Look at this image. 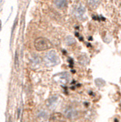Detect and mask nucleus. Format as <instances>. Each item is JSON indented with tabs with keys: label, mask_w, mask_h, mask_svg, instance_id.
Wrapping results in <instances>:
<instances>
[{
	"label": "nucleus",
	"mask_w": 121,
	"mask_h": 122,
	"mask_svg": "<svg viewBox=\"0 0 121 122\" xmlns=\"http://www.w3.org/2000/svg\"><path fill=\"white\" fill-rule=\"evenodd\" d=\"M35 46L38 51H43L50 48L52 45H51V43L47 39H45L44 37H39V38L35 39Z\"/></svg>",
	"instance_id": "1"
},
{
	"label": "nucleus",
	"mask_w": 121,
	"mask_h": 122,
	"mask_svg": "<svg viewBox=\"0 0 121 122\" xmlns=\"http://www.w3.org/2000/svg\"><path fill=\"white\" fill-rule=\"evenodd\" d=\"M45 60L49 65H55L58 62V58L55 54V52H49L45 55Z\"/></svg>",
	"instance_id": "2"
},
{
	"label": "nucleus",
	"mask_w": 121,
	"mask_h": 122,
	"mask_svg": "<svg viewBox=\"0 0 121 122\" xmlns=\"http://www.w3.org/2000/svg\"><path fill=\"white\" fill-rule=\"evenodd\" d=\"M50 122H66V119L60 113H54L50 117Z\"/></svg>",
	"instance_id": "3"
},
{
	"label": "nucleus",
	"mask_w": 121,
	"mask_h": 122,
	"mask_svg": "<svg viewBox=\"0 0 121 122\" xmlns=\"http://www.w3.org/2000/svg\"><path fill=\"white\" fill-rule=\"evenodd\" d=\"M65 114H66V116L68 118H75V117H77V111H76L75 108H73V107H71L66 108Z\"/></svg>",
	"instance_id": "4"
},
{
	"label": "nucleus",
	"mask_w": 121,
	"mask_h": 122,
	"mask_svg": "<svg viewBox=\"0 0 121 122\" xmlns=\"http://www.w3.org/2000/svg\"><path fill=\"white\" fill-rule=\"evenodd\" d=\"M75 15H76V16L77 18L82 19L84 17V15H85V8L82 5L77 6L76 8V10H75Z\"/></svg>",
	"instance_id": "5"
},
{
	"label": "nucleus",
	"mask_w": 121,
	"mask_h": 122,
	"mask_svg": "<svg viewBox=\"0 0 121 122\" xmlns=\"http://www.w3.org/2000/svg\"><path fill=\"white\" fill-rule=\"evenodd\" d=\"M55 5L60 8V9H64L66 7L67 5V0H55Z\"/></svg>",
	"instance_id": "6"
},
{
	"label": "nucleus",
	"mask_w": 121,
	"mask_h": 122,
	"mask_svg": "<svg viewBox=\"0 0 121 122\" xmlns=\"http://www.w3.org/2000/svg\"><path fill=\"white\" fill-rule=\"evenodd\" d=\"M38 117H40L41 119H46L47 117H48V114H47V112L44 110V109H41L39 110L38 112Z\"/></svg>",
	"instance_id": "7"
},
{
	"label": "nucleus",
	"mask_w": 121,
	"mask_h": 122,
	"mask_svg": "<svg viewBox=\"0 0 121 122\" xmlns=\"http://www.w3.org/2000/svg\"><path fill=\"white\" fill-rule=\"evenodd\" d=\"M86 2H87L88 5L93 6V7L96 6L97 4H98V0H86Z\"/></svg>",
	"instance_id": "8"
},
{
	"label": "nucleus",
	"mask_w": 121,
	"mask_h": 122,
	"mask_svg": "<svg viewBox=\"0 0 121 122\" xmlns=\"http://www.w3.org/2000/svg\"><path fill=\"white\" fill-rule=\"evenodd\" d=\"M15 68H16V69H18V54H17V53L15 54Z\"/></svg>",
	"instance_id": "9"
}]
</instances>
